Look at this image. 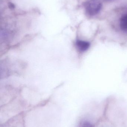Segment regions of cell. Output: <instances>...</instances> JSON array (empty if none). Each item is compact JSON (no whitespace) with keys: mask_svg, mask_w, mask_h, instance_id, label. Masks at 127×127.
<instances>
[{"mask_svg":"<svg viewBox=\"0 0 127 127\" xmlns=\"http://www.w3.org/2000/svg\"><path fill=\"white\" fill-rule=\"evenodd\" d=\"M102 7V3L100 0H88L84 4L86 13L90 16H93L98 14Z\"/></svg>","mask_w":127,"mask_h":127,"instance_id":"1","label":"cell"},{"mask_svg":"<svg viewBox=\"0 0 127 127\" xmlns=\"http://www.w3.org/2000/svg\"><path fill=\"white\" fill-rule=\"evenodd\" d=\"M90 42L86 41L78 40L76 42V46L81 52H85L88 50L90 47Z\"/></svg>","mask_w":127,"mask_h":127,"instance_id":"2","label":"cell"},{"mask_svg":"<svg viewBox=\"0 0 127 127\" xmlns=\"http://www.w3.org/2000/svg\"><path fill=\"white\" fill-rule=\"evenodd\" d=\"M120 27L121 30L127 32V13L122 16L120 20Z\"/></svg>","mask_w":127,"mask_h":127,"instance_id":"3","label":"cell"},{"mask_svg":"<svg viewBox=\"0 0 127 127\" xmlns=\"http://www.w3.org/2000/svg\"><path fill=\"white\" fill-rule=\"evenodd\" d=\"M82 127H93L91 123L88 122H85L83 124Z\"/></svg>","mask_w":127,"mask_h":127,"instance_id":"4","label":"cell"},{"mask_svg":"<svg viewBox=\"0 0 127 127\" xmlns=\"http://www.w3.org/2000/svg\"><path fill=\"white\" fill-rule=\"evenodd\" d=\"M8 6L10 9H14L15 7V6L14 4L11 3V2H9L8 4Z\"/></svg>","mask_w":127,"mask_h":127,"instance_id":"5","label":"cell"},{"mask_svg":"<svg viewBox=\"0 0 127 127\" xmlns=\"http://www.w3.org/2000/svg\"><path fill=\"white\" fill-rule=\"evenodd\" d=\"M104 0L106 1H112L113 0Z\"/></svg>","mask_w":127,"mask_h":127,"instance_id":"6","label":"cell"}]
</instances>
